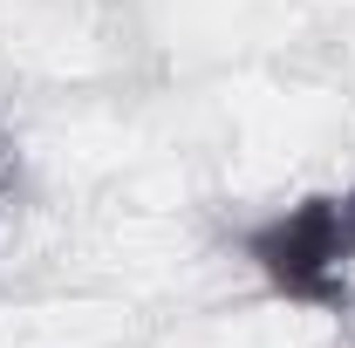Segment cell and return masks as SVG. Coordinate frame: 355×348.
<instances>
[{
  "mask_svg": "<svg viewBox=\"0 0 355 348\" xmlns=\"http://www.w3.org/2000/svg\"><path fill=\"white\" fill-rule=\"evenodd\" d=\"M239 260L266 294L314 314H355V184L308 191L239 232Z\"/></svg>",
  "mask_w": 355,
  "mask_h": 348,
  "instance_id": "obj_1",
  "label": "cell"
},
{
  "mask_svg": "<svg viewBox=\"0 0 355 348\" xmlns=\"http://www.w3.org/2000/svg\"><path fill=\"white\" fill-rule=\"evenodd\" d=\"M14 171H21V157H14V143L0 137V212H7V198H14Z\"/></svg>",
  "mask_w": 355,
  "mask_h": 348,
  "instance_id": "obj_2",
  "label": "cell"
}]
</instances>
